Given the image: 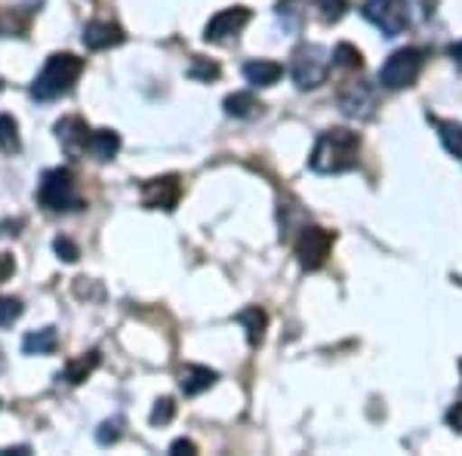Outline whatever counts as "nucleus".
Masks as SVG:
<instances>
[{
	"instance_id": "obj_1",
	"label": "nucleus",
	"mask_w": 462,
	"mask_h": 456,
	"mask_svg": "<svg viewBox=\"0 0 462 456\" xmlns=\"http://www.w3.org/2000/svg\"><path fill=\"white\" fill-rule=\"evenodd\" d=\"M357 154H361V136L346 130V126H333V130L318 136L309 167L320 176L346 173V170L357 167Z\"/></svg>"
},
{
	"instance_id": "obj_2",
	"label": "nucleus",
	"mask_w": 462,
	"mask_h": 456,
	"mask_svg": "<svg viewBox=\"0 0 462 456\" xmlns=\"http://www.w3.org/2000/svg\"><path fill=\"white\" fill-rule=\"evenodd\" d=\"M84 74V59L74 53H53L43 65V71L34 78L32 96L37 102H50L59 96L71 93V87L78 84V78Z\"/></svg>"
},
{
	"instance_id": "obj_3",
	"label": "nucleus",
	"mask_w": 462,
	"mask_h": 456,
	"mask_svg": "<svg viewBox=\"0 0 462 456\" xmlns=\"http://www.w3.org/2000/svg\"><path fill=\"white\" fill-rule=\"evenodd\" d=\"M37 204L50 213H69L80 207V194L74 185V173L65 167L47 170L41 179V189H37Z\"/></svg>"
},
{
	"instance_id": "obj_4",
	"label": "nucleus",
	"mask_w": 462,
	"mask_h": 456,
	"mask_svg": "<svg viewBox=\"0 0 462 456\" xmlns=\"http://www.w3.org/2000/svg\"><path fill=\"white\" fill-rule=\"evenodd\" d=\"M422 65H426V50H420V47L394 50V53L385 59L383 69H379V84L385 89L413 87L416 78L422 74Z\"/></svg>"
},
{
	"instance_id": "obj_5",
	"label": "nucleus",
	"mask_w": 462,
	"mask_h": 456,
	"mask_svg": "<svg viewBox=\"0 0 462 456\" xmlns=\"http://www.w3.org/2000/svg\"><path fill=\"white\" fill-rule=\"evenodd\" d=\"M330 53L318 43H302L293 53V62H290V78L300 89H315L327 80L330 74Z\"/></svg>"
},
{
	"instance_id": "obj_6",
	"label": "nucleus",
	"mask_w": 462,
	"mask_h": 456,
	"mask_svg": "<svg viewBox=\"0 0 462 456\" xmlns=\"http://www.w3.org/2000/svg\"><path fill=\"white\" fill-rule=\"evenodd\" d=\"M361 13L385 37H398L410 28V13L404 0H364Z\"/></svg>"
},
{
	"instance_id": "obj_7",
	"label": "nucleus",
	"mask_w": 462,
	"mask_h": 456,
	"mask_svg": "<svg viewBox=\"0 0 462 456\" xmlns=\"http://www.w3.org/2000/svg\"><path fill=\"white\" fill-rule=\"evenodd\" d=\"M296 259H300L302 268H309V272H318V268L327 265V259H330V250H333V235L327 228L320 226H305L302 235L296 237Z\"/></svg>"
},
{
	"instance_id": "obj_8",
	"label": "nucleus",
	"mask_w": 462,
	"mask_h": 456,
	"mask_svg": "<svg viewBox=\"0 0 462 456\" xmlns=\"http://www.w3.org/2000/svg\"><path fill=\"white\" fill-rule=\"evenodd\" d=\"M376 102H379V93L367 80H348V84L339 89V108H342V115L352 117V121H370V117L376 115Z\"/></svg>"
},
{
	"instance_id": "obj_9",
	"label": "nucleus",
	"mask_w": 462,
	"mask_h": 456,
	"mask_svg": "<svg viewBox=\"0 0 462 456\" xmlns=\"http://www.w3.org/2000/svg\"><path fill=\"white\" fill-rule=\"evenodd\" d=\"M253 19V13L247 6H228V10L216 13L204 28V41L207 43H231L237 41V34L247 28V22Z\"/></svg>"
},
{
	"instance_id": "obj_10",
	"label": "nucleus",
	"mask_w": 462,
	"mask_h": 456,
	"mask_svg": "<svg viewBox=\"0 0 462 456\" xmlns=\"http://www.w3.org/2000/svg\"><path fill=\"white\" fill-rule=\"evenodd\" d=\"M182 198V185L179 176H161V179H148L143 185V207L148 210H173Z\"/></svg>"
},
{
	"instance_id": "obj_11",
	"label": "nucleus",
	"mask_w": 462,
	"mask_h": 456,
	"mask_svg": "<svg viewBox=\"0 0 462 456\" xmlns=\"http://www.w3.org/2000/svg\"><path fill=\"white\" fill-rule=\"evenodd\" d=\"M126 34L121 25H115V22H102V19H93L84 25V47L93 50V53H99V50H111L117 47V43H124Z\"/></svg>"
},
{
	"instance_id": "obj_12",
	"label": "nucleus",
	"mask_w": 462,
	"mask_h": 456,
	"mask_svg": "<svg viewBox=\"0 0 462 456\" xmlns=\"http://www.w3.org/2000/svg\"><path fill=\"white\" fill-rule=\"evenodd\" d=\"M56 136L59 142H62V148L71 154V158H78V154H84L87 152V145H89V126L84 117H62V121L56 124Z\"/></svg>"
},
{
	"instance_id": "obj_13",
	"label": "nucleus",
	"mask_w": 462,
	"mask_h": 456,
	"mask_svg": "<svg viewBox=\"0 0 462 456\" xmlns=\"http://www.w3.org/2000/svg\"><path fill=\"white\" fill-rule=\"evenodd\" d=\"M216 379H219V377H216V370L204 368V364H185V368L179 370V388H182L185 395L207 392Z\"/></svg>"
},
{
	"instance_id": "obj_14",
	"label": "nucleus",
	"mask_w": 462,
	"mask_h": 456,
	"mask_svg": "<svg viewBox=\"0 0 462 456\" xmlns=\"http://www.w3.org/2000/svg\"><path fill=\"white\" fill-rule=\"evenodd\" d=\"M281 74H284V69L278 62H272V59H253V62L244 65V78L253 87H274L281 80Z\"/></svg>"
},
{
	"instance_id": "obj_15",
	"label": "nucleus",
	"mask_w": 462,
	"mask_h": 456,
	"mask_svg": "<svg viewBox=\"0 0 462 456\" xmlns=\"http://www.w3.org/2000/svg\"><path fill=\"white\" fill-rule=\"evenodd\" d=\"M87 152L99 163H108L117 152H121V136H117L115 130H96L93 136H89Z\"/></svg>"
},
{
	"instance_id": "obj_16",
	"label": "nucleus",
	"mask_w": 462,
	"mask_h": 456,
	"mask_svg": "<svg viewBox=\"0 0 462 456\" xmlns=\"http://www.w3.org/2000/svg\"><path fill=\"white\" fill-rule=\"evenodd\" d=\"M56 346H59L56 327H43V330H34L22 340V351L25 355H53Z\"/></svg>"
},
{
	"instance_id": "obj_17",
	"label": "nucleus",
	"mask_w": 462,
	"mask_h": 456,
	"mask_svg": "<svg viewBox=\"0 0 462 456\" xmlns=\"http://www.w3.org/2000/svg\"><path fill=\"white\" fill-rule=\"evenodd\" d=\"M226 115L231 117H256V115H263V102L256 99L253 93H231L226 96Z\"/></svg>"
},
{
	"instance_id": "obj_18",
	"label": "nucleus",
	"mask_w": 462,
	"mask_h": 456,
	"mask_svg": "<svg viewBox=\"0 0 462 456\" xmlns=\"http://www.w3.org/2000/svg\"><path fill=\"white\" fill-rule=\"evenodd\" d=\"M96 368H99V351H87V355H80V358H74V361L65 364L62 379L71 386H78V383H84Z\"/></svg>"
},
{
	"instance_id": "obj_19",
	"label": "nucleus",
	"mask_w": 462,
	"mask_h": 456,
	"mask_svg": "<svg viewBox=\"0 0 462 456\" xmlns=\"http://www.w3.org/2000/svg\"><path fill=\"white\" fill-rule=\"evenodd\" d=\"M237 324L247 330L250 346H259V342H263V333H265V312L263 309H256V305L244 309L241 315H237Z\"/></svg>"
},
{
	"instance_id": "obj_20",
	"label": "nucleus",
	"mask_w": 462,
	"mask_h": 456,
	"mask_svg": "<svg viewBox=\"0 0 462 456\" xmlns=\"http://www.w3.org/2000/svg\"><path fill=\"white\" fill-rule=\"evenodd\" d=\"M435 126H438V136H441L447 152H450L457 161H462V124H457V121H435Z\"/></svg>"
},
{
	"instance_id": "obj_21",
	"label": "nucleus",
	"mask_w": 462,
	"mask_h": 456,
	"mask_svg": "<svg viewBox=\"0 0 462 456\" xmlns=\"http://www.w3.org/2000/svg\"><path fill=\"white\" fill-rule=\"evenodd\" d=\"M22 148L19 139V124L10 115H0V152L4 154H16Z\"/></svg>"
},
{
	"instance_id": "obj_22",
	"label": "nucleus",
	"mask_w": 462,
	"mask_h": 456,
	"mask_svg": "<svg viewBox=\"0 0 462 456\" xmlns=\"http://www.w3.org/2000/svg\"><path fill=\"white\" fill-rule=\"evenodd\" d=\"M219 74H222V69L216 62H210V59L191 56V65H189V78L191 80H204V84H210V80H216Z\"/></svg>"
},
{
	"instance_id": "obj_23",
	"label": "nucleus",
	"mask_w": 462,
	"mask_h": 456,
	"mask_svg": "<svg viewBox=\"0 0 462 456\" xmlns=\"http://www.w3.org/2000/svg\"><path fill=\"white\" fill-rule=\"evenodd\" d=\"M315 10H318V19L324 22V25H333V22H339L342 16H346L348 0H315Z\"/></svg>"
},
{
	"instance_id": "obj_24",
	"label": "nucleus",
	"mask_w": 462,
	"mask_h": 456,
	"mask_svg": "<svg viewBox=\"0 0 462 456\" xmlns=\"http://www.w3.org/2000/svg\"><path fill=\"white\" fill-rule=\"evenodd\" d=\"M333 62L342 65V69H361L364 65V56H361V50L352 47V43H339L337 50H333Z\"/></svg>"
},
{
	"instance_id": "obj_25",
	"label": "nucleus",
	"mask_w": 462,
	"mask_h": 456,
	"mask_svg": "<svg viewBox=\"0 0 462 456\" xmlns=\"http://www.w3.org/2000/svg\"><path fill=\"white\" fill-rule=\"evenodd\" d=\"M121 435H124V420H121V416H111V420H106L99 429H96V441H99L102 447H111Z\"/></svg>"
},
{
	"instance_id": "obj_26",
	"label": "nucleus",
	"mask_w": 462,
	"mask_h": 456,
	"mask_svg": "<svg viewBox=\"0 0 462 456\" xmlns=\"http://www.w3.org/2000/svg\"><path fill=\"white\" fill-rule=\"evenodd\" d=\"M300 6H302V0H281L278 4V16L287 28H300V22H302Z\"/></svg>"
},
{
	"instance_id": "obj_27",
	"label": "nucleus",
	"mask_w": 462,
	"mask_h": 456,
	"mask_svg": "<svg viewBox=\"0 0 462 456\" xmlns=\"http://www.w3.org/2000/svg\"><path fill=\"white\" fill-rule=\"evenodd\" d=\"M22 315V302L13 296H0V327H10Z\"/></svg>"
},
{
	"instance_id": "obj_28",
	"label": "nucleus",
	"mask_w": 462,
	"mask_h": 456,
	"mask_svg": "<svg viewBox=\"0 0 462 456\" xmlns=\"http://www.w3.org/2000/svg\"><path fill=\"white\" fill-rule=\"evenodd\" d=\"M176 416V404L173 398H161L152 410V425H167Z\"/></svg>"
},
{
	"instance_id": "obj_29",
	"label": "nucleus",
	"mask_w": 462,
	"mask_h": 456,
	"mask_svg": "<svg viewBox=\"0 0 462 456\" xmlns=\"http://www.w3.org/2000/svg\"><path fill=\"white\" fill-rule=\"evenodd\" d=\"M53 250L59 253V259H65V263H78V259H80L78 244L69 241V237H56V241H53Z\"/></svg>"
},
{
	"instance_id": "obj_30",
	"label": "nucleus",
	"mask_w": 462,
	"mask_h": 456,
	"mask_svg": "<svg viewBox=\"0 0 462 456\" xmlns=\"http://www.w3.org/2000/svg\"><path fill=\"white\" fill-rule=\"evenodd\" d=\"M447 425H450L453 432H459V435H462V401H457L450 410H447Z\"/></svg>"
},
{
	"instance_id": "obj_31",
	"label": "nucleus",
	"mask_w": 462,
	"mask_h": 456,
	"mask_svg": "<svg viewBox=\"0 0 462 456\" xmlns=\"http://www.w3.org/2000/svg\"><path fill=\"white\" fill-rule=\"evenodd\" d=\"M13 272H16V263H13V256H10V253H0V284L10 281Z\"/></svg>"
},
{
	"instance_id": "obj_32",
	"label": "nucleus",
	"mask_w": 462,
	"mask_h": 456,
	"mask_svg": "<svg viewBox=\"0 0 462 456\" xmlns=\"http://www.w3.org/2000/svg\"><path fill=\"white\" fill-rule=\"evenodd\" d=\"M170 453H198V447H195V441H189V438H179L170 444Z\"/></svg>"
},
{
	"instance_id": "obj_33",
	"label": "nucleus",
	"mask_w": 462,
	"mask_h": 456,
	"mask_svg": "<svg viewBox=\"0 0 462 456\" xmlns=\"http://www.w3.org/2000/svg\"><path fill=\"white\" fill-rule=\"evenodd\" d=\"M13 453H16V456H28V453H32V447L19 444V447H4V451H0V456H13Z\"/></svg>"
},
{
	"instance_id": "obj_34",
	"label": "nucleus",
	"mask_w": 462,
	"mask_h": 456,
	"mask_svg": "<svg viewBox=\"0 0 462 456\" xmlns=\"http://www.w3.org/2000/svg\"><path fill=\"white\" fill-rule=\"evenodd\" d=\"M447 56H450V59H453V62H457V65H459V69H462V41H459V43H453V47H450V50H447Z\"/></svg>"
},
{
	"instance_id": "obj_35",
	"label": "nucleus",
	"mask_w": 462,
	"mask_h": 456,
	"mask_svg": "<svg viewBox=\"0 0 462 456\" xmlns=\"http://www.w3.org/2000/svg\"><path fill=\"white\" fill-rule=\"evenodd\" d=\"M4 364H6V361H4V351H0V370H4Z\"/></svg>"
},
{
	"instance_id": "obj_36",
	"label": "nucleus",
	"mask_w": 462,
	"mask_h": 456,
	"mask_svg": "<svg viewBox=\"0 0 462 456\" xmlns=\"http://www.w3.org/2000/svg\"><path fill=\"white\" fill-rule=\"evenodd\" d=\"M0 89H4V80H0Z\"/></svg>"
},
{
	"instance_id": "obj_37",
	"label": "nucleus",
	"mask_w": 462,
	"mask_h": 456,
	"mask_svg": "<svg viewBox=\"0 0 462 456\" xmlns=\"http://www.w3.org/2000/svg\"><path fill=\"white\" fill-rule=\"evenodd\" d=\"M459 370H462V361H459Z\"/></svg>"
}]
</instances>
